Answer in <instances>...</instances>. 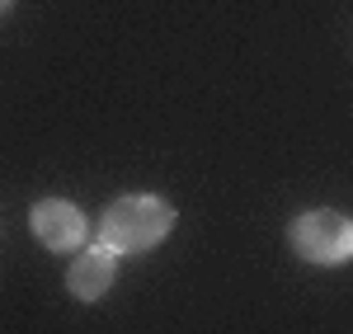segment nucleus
Segmentation results:
<instances>
[{
  "mask_svg": "<svg viewBox=\"0 0 353 334\" xmlns=\"http://www.w3.org/2000/svg\"><path fill=\"white\" fill-rule=\"evenodd\" d=\"M170 231H174V207H170L165 198L128 194L104 212V222H99V245H109L113 254H146V250H156Z\"/></svg>",
  "mask_w": 353,
  "mask_h": 334,
  "instance_id": "1",
  "label": "nucleus"
},
{
  "mask_svg": "<svg viewBox=\"0 0 353 334\" xmlns=\"http://www.w3.org/2000/svg\"><path fill=\"white\" fill-rule=\"evenodd\" d=\"M288 245H292L297 259L321 264V269L349 264L353 259V217L330 212V207H311V212L292 217V226H288Z\"/></svg>",
  "mask_w": 353,
  "mask_h": 334,
  "instance_id": "2",
  "label": "nucleus"
},
{
  "mask_svg": "<svg viewBox=\"0 0 353 334\" xmlns=\"http://www.w3.org/2000/svg\"><path fill=\"white\" fill-rule=\"evenodd\" d=\"M33 236H38V245L52 254H81L85 236H90V222H85V212L76 202H66V198H43L38 207H33Z\"/></svg>",
  "mask_w": 353,
  "mask_h": 334,
  "instance_id": "3",
  "label": "nucleus"
},
{
  "mask_svg": "<svg viewBox=\"0 0 353 334\" xmlns=\"http://www.w3.org/2000/svg\"><path fill=\"white\" fill-rule=\"evenodd\" d=\"M118 282V254L109 245H90L71 259V269H66V287H71V297H81V302H99V297H109V287Z\"/></svg>",
  "mask_w": 353,
  "mask_h": 334,
  "instance_id": "4",
  "label": "nucleus"
},
{
  "mask_svg": "<svg viewBox=\"0 0 353 334\" xmlns=\"http://www.w3.org/2000/svg\"><path fill=\"white\" fill-rule=\"evenodd\" d=\"M10 5H14V0H0V14H5V10H10Z\"/></svg>",
  "mask_w": 353,
  "mask_h": 334,
  "instance_id": "5",
  "label": "nucleus"
}]
</instances>
